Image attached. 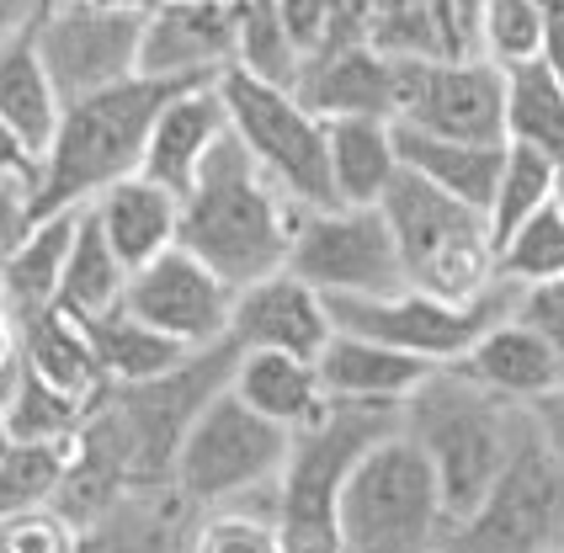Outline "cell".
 <instances>
[{
    "mask_svg": "<svg viewBox=\"0 0 564 553\" xmlns=\"http://www.w3.org/2000/svg\"><path fill=\"white\" fill-rule=\"evenodd\" d=\"M293 224H299L293 197L256 165V154L235 139V128H224V139L182 192L176 246L203 256L224 282L246 288L288 261Z\"/></svg>",
    "mask_w": 564,
    "mask_h": 553,
    "instance_id": "obj_1",
    "label": "cell"
},
{
    "mask_svg": "<svg viewBox=\"0 0 564 553\" xmlns=\"http://www.w3.org/2000/svg\"><path fill=\"white\" fill-rule=\"evenodd\" d=\"M219 80V75H128L118 86H101L91 96L64 101L59 133L37 165L32 192V218L91 203L107 182L139 171V154L150 139L155 112L187 86Z\"/></svg>",
    "mask_w": 564,
    "mask_h": 553,
    "instance_id": "obj_2",
    "label": "cell"
},
{
    "mask_svg": "<svg viewBox=\"0 0 564 553\" xmlns=\"http://www.w3.org/2000/svg\"><path fill=\"white\" fill-rule=\"evenodd\" d=\"M400 426L421 442V453L437 468L442 517H447V532H453L479 506V495L490 490V479L501 474L517 421H511L501 394L479 389L474 378L442 362L400 400Z\"/></svg>",
    "mask_w": 564,
    "mask_h": 553,
    "instance_id": "obj_3",
    "label": "cell"
},
{
    "mask_svg": "<svg viewBox=\"0 0 564 553\" xmlns=\"http://www.w3.org/2000/svg\"><path fill=\"white\" fill-rule=\"evenodd\" d=\"M400 426V404L389 400H325L310 426L288 436V458L278 474V543L299 553L341 549L336 500L351 463L383 431Z\"/></svg>",
    "mask_w": 564,
    "mask_h": 553,
    "instance_id": "obj_4",
    "label": "cell"
},
{
    "mask_svg": "<svg viewBox=\"0 0 564 553\" xmlns=\"http://www.w3.org/2000/svg\"><path fill=\"white\" fill-rule=\"evenodd\" d=\"M336 532H341V549L362 553H410L447 538L437 468L405 426L383 431L351 463L336 500Z\"/></svg>",
    "mask_w": 564,
    "mask_h": 553,
    "instance_id": "obj_5",
    "label": "cell"
},
{
    "mask_svg": "<svg viewBox=\"0 0 564 553\" xmlns=\"http://www.w3.org/2000/svg\"><path fill=\"white\" fill-rule=\"evenodd\" d=\"M378 208L394 229L405 288H426L437 299H474L496 276V246H490L485 208L442 192L405 165L383 186Z\"/></svg>",
    "mask_w": 564,
    "mask_h": 553,
    "instance_id": "obj_6",
    "label": "cell"
},
{
    "mask_svg": "<svg viewBox=\"0 0 564 553\" xmlns=\"http://www.w3.org/2000/svg\"><path fill=\"white\" fill-rule=\"evenodd\" d=\"M288 436L293 431L256 415L251 404L224 383L192 410L187 431L176 442V458H171V485L182 500H197V506L246 500L282 474Z\"/></svg>",
    "mask_w": 564,
    "mask_h": 553,
    "instance_id": "obj_7",
    "label": "cell"
},
{
    "mask_svg": "<svg viewBox=\"0 0 564 553\" xmlns=\"http://www.w3.org/2000/svg\"><path fill=\"white\" fill-rule=\"evenodd\" d=\"M517 293L522 288L490 276L474 299H437L426 288H394V293H325V308L336 330L400 346L410 357H426L442 368L496 319H506L517 308Z\"/></svg>",
    "mask_w": 564,
    "mask_h": 553,
    "instance_id": "obj_8",
    "label": "cell"
},
{
    "mask_svg": "<svg viewBox=\"0 0 564 553\" xmlns=\"http://www.w3.org/2000/svg\"><path fill=\"white\" fill-rule=\"evenodd\" d=\"M219 96L235 139L256 154V165L299 203V208H330L336 186L325 165V123L288 86L256 80L240 64L219 69Z\"/></svg>",
    "mask_w": 564,
    "mask_h": 553,
    "instance_id": "obj_9",
    "label": "cell"
},
{
    "mask_svg": "<svg viewBox=\"0 0 564 553\" xmlns=\"http://www.w3.org/2000/svg\"><path fill=\"white\" fill-rule=\"evenodd\" d=\"M293 276H304L314 293H394L405 288L400 246L378 203H330L304 208L288 240Z\"/></svg>",
    "mask_w": 564,
    "mask_h": 553,
    "instance_id": "obj_10",
    "label": "cell"
},
{
    "mask_svg": "<svg viewBox=\"0 0 564 553\" xmlns=\"http://www.w3.org/2000/svg\"><path fill=\"white\" fill-rule=\"evenodd\" d=\"M564 538V463L549 453V442L528 426H517L511 453L490 490L479 495L464 522L447 532V543L464 549H549Z\"/></svg>",
    "mask_w": 564,
    "mask_h": 553,
    "instance_id": "obj_11",
    "label": "cell"
},
{
    "mask_svg": "<svg viewBox=\"0 0 564 553\" xmlns=\"http://www.w3.org/2000/svg\"><path fill=\"white\" fill-rule=\"evenodd\" d=\"M394 123L506 144V75L490 59H394Z\"/></svg>",
    "mask_w": 564,
    "mask_h": 553,
    "instance_id": "obj_12",
    "label": "cell"
},
{
    "mask_svg": "<svg viewBox=\"0 0 564 553\" xmlns=\"http://www.w3.org/2000/svg\"><path fill=\"white\" fill-rule=\"evenodd\" d=\"M139 32H144V17L86 6V0H54L32 22L37 54L48 64L59 101H75V96H91L101 86L139 75Z\"/></svg>",
    "mask_w": 564,
    "mask_h": 553,
    "instance_id": "obj_13",
    "label": "cell"
},
{
    "mask_svg": "<svg viewBox=\"0 0 564 553\" xmlns=\"http://www.w3.org/2000/svg\"><path fill=\"white\" fill-rule=\"evenodd\" d=\"M118 304L139 314L144 325H155L160 336L182 340L192 351L214 346L229 336V314H235V282H224L203 256L187 246H165L144 267H133L123 282Z\"/></svg>",
    "mask_w": 564,
    "mask_h": 553,
    "instance_id": "obj_14",
    "label": "cell"
},
{
    "mask_svg": "<svg viewBox=\"0 0 564 553\" xmlns=\"http://www.w3.org/2000/svg\"><path fill=\"white\" fill-rule=\"evenodd\" d=\"M293 96L314 118H394V59L368 37H330L304 54Z\"/></svg>",
    "mask_w": 564,
    "mask_h": 553,
    "instance_id": "obj_15",
    "label": "cell"
},
{
    "mask_svg": "<svg viewBox=\"0 0 564 553\" xmlns=\"http://www.w3.org/2000/svg\"><path fill=\"white\" fill-rule=\"evenodd\" d=\"M235 59V0H160L144 11L139 75H219Z\"/></svg>",
    "mask_w": 564,
    "mask_h": 553,
    "instance_id": "obj_16",
    "label": "cell"
},
{
    "mask_svg": "<svg viewBox=\"0 0 564 553\" xmlns=\"http://www.w3.org/2000/svg\"><path fill=\"white\" fill-rule=\"evenodd\" d=\"M330 330L336 325H330L325 293H314L310 282L293 276L288 267L235 288L229 336L240 346H278V351H293V357H319Z\"/></svg>",
    "mask_w": 564,
    "mask_h": 553,
    "instance_id": "obj_17",
    "label": "cell"
},
{
    "mask_svg": "<svg viewBox=\"0 0 564 553\" xmlns=\"http://www.w3.org/2000/svg\"><path fill=\"white\" fill-rule=\"evenodd\" d=\"M224 128H229V112H224L219 80H203V86L176 91L155 112V123H150L139 171L182 197L192 186V176H197V165L208 160V150L224 139Z\"/></svg>",
    "mask_w": 564,
    "mask_h": 553,
    "instance_id": "obj_18",
    "label": "cell"
},
{
    "mask_svg": "<svg viewBox=\"0 0 564 553\" xmlns=\"http://www.w3.org/2000/svg\"><path fill=\"white\" fill-rule=\"evenodd\" d=\"M447 368L474 378L479 389H490V394H501V400H517V404H528V400H538V394H549L554 383H564L560 351L538 336L533 325H522L517 314L496 319V325L479 340H469Z\"/></svg>",
    "mask_w": 564,
    "mask_h": 553,
    "instance_id": "obj_19",
    "label": "cell"
},
{
    "mask_svg": "<svg viewBox=\"0 0 564 553\" xmlns=\"http://www.w3.org/2000/svg\"><path fill=\"white\" fill-rule=\"evenodd\" d=\"M362 37L389 59H464L474 48L469 0H373Z\"/></svg>",
    "mask_w": 564,
    "mask_h": 553,
    "instance_id": "obj_20",
    "label": "cell"
},
{
    "mask_svg": "<svg viewBox=\"0 0 564 553\" xmlns=\"http://www.w3.org/2000/svg\"><path fill=\"white\" fill-rule=\"evenodd\" d=\"M437 362L426 357H410L400 346H383V340L351 336V330H330L319 357H314V372L325 383L330 400H389L400 404L426 378Z\"/></svg>",
    "mask_w": 564,
    "mask_h": 553,
    "instance_id": "obj_21",
    "label": "cell"
},
{
    "mask_svg": "<svg viewBox=\"0 0 564 553\" xmlns=\"http://www.w3.org/2000/svg\"><path fill=\"white\" fill-rule=\"evenodd\" d=\"M96 218L107 246L118 250L128 272L144 267L150 256H160L165 246H176V218H182V197L165 192L160 182H150L144 171H128L118 182H107L91 197Z\"/></svg>",
    "mask_w": 564,
    "mask_h": 553,
    "instance_id": "obj_22",
    "label": "cell"
},
{
    "mask_svg": "<svg viewBox=\"0 0 564 553\" xmlns=\"http://www.w3.org/2000/svg\"><path fill=\"white\" fill-rule=\"evenodd\" d=\"M229 389L251 404L256 415H267L288 431L310 426L330 400L319 372H314V357H293L278 346H240L235 368H229Z\"/></svg>",
    "mask_w": 564,
    "mask_h": 553,
    "instance_id": "obj_23",
    "label": "cell"
},
{
    "mask_svg": "<svg viewBox=\"0 0 564 553\" xmlns=\"http://www.w3.org/2000/svg\"><path fill=\"white\" fill-rule=\"evenodd\" d=\"M394 154L400 165L426 176L432 186L464 197L474 208H490V192H496V176H501V154L506 144H479V139H447V133H426V128L394 123Z\"/></svg>",
    "mask_w": 564,
    "mask_h": 553,
    "instance_id": "obj_24",
    "label": "cell"
},
{
    "mask_svg": "<svg viewBox=\"0 0 564 553\" xmlns=\"http://www.w3.org/2000/svg\"><path fill=\"white\" fill-rule=\"evenodd\" d=\"M17 325H22V368L37 372L43 383H54V389H64V394H75L86 404L107 389L86 319H75L59 304H48L22 314Z\"/></svg>",
    "mask_w": 564,
    "mask_h": 553,
    "instance_id": "obj_25",
    "label": "cell"
},
{
    "mask_svg": "<svg viewBox=\"0 0 564 553\" xmlns=\"http://www.w3.org/2000/svg\"><path fill=\"white\" fill-rule=\"evenodd\" d=\"M319 123H325V165L336 203H378L400 171L389 118H319Z\"/></svg>",
    "mask_w": 564,
    "mask_h": 553,
    "instance_id": "obj_26",
    "label": "cell"
},
{
    "mask_svg": "<svg viewBox=\"0 0 564 553\" xmlns=\"http://www.w3.org/2000/svg\"><path fill=\"white\" fill-rule=\"evenodd\" d=\"M59 112L64 101L48 80V64L37 54V37L17 32L11 43H0V118L28 139V150L43 160L54 133H59Z\"/></svg>",
    "mask_w": 564,
    "mask_h": 553,
    "instance_id": "obj_27",
    "label": "cell"
},
{
    "mask_svg": "<svg viewBox=\"0 0 564 553\" xmlns=\"http://www.w3.org/2000/svg\"><path fill=\"white\" fill-rule=\"evenodd\" d=\"M123 282H128V267L118 261V250L107 246L96 208L80 203L75 235H69V250H64V272H59L54 304H59L64 314H75V319H96L101 308H112L123 299Z\"/></svg>",
    "mask_w": 564,
    "mask_h": 553,
    "instance_id": "obj_28",
    "label": "cell"
},
{
    "mask_svg": "<svg viewBox=\"0 0 564 553\" xmlns=\"http://www.w3.org/2000/svg\"><path fill=\"white\" fill-rule=\"evenodd\" d=\"M75 208H59V214L32 218V229L22 235V246L11 250V261L0 267V293H6V308L22 319L32 308H48L54 293H59V272H64V250H69V235H75Z\"/></svg>",
    "mask_w": 564,
    "mask_h": 553,
    "instance_id": "obj_29",
    "label": "cell"
},
{
    "mask_svg": "<svg viewBox=\"0 0 564 553\" xmlns=\"http://www.w3.org/2000/svg\"><path fill=\"white\" fill-rule=\"evenodd\" d=\"M96 346V362H101V378L107 383H144V378H160L176 362H187L192 346L160 336L155 325H144L139 314H128L123 304L101 308L96 319H86Z\"/></svg>",
    "mask_w": 564,
    "mask_h": 553,
    "instance_id": "obj_30",
    "label": "cell"
},
{
    "mask_svg": "<svg viewBox=\"0 0 564 553\" xmlns=\"http://www.w3.org/2000/svg\"><path fill=\"white\" fill-rule=\"evenodd\" d=\"M506 139L549 154L564 171V80L543 59L506 64Z\"/></svg>",
    "mask_w": 564,
    "mask_h": 553,
    "instance_id": "obj_31",
    "label": "cell"
},
{
    "mask_svg": "<svg viewBox=\"0 0 564 553\" xmlns=\"http://www.w3.org/2000/svg\"><path fill=\"white\" fill-rule=\"evenodd\" d=\"M69 453L75 436H11L0 447V522L48 506L69 474Z\"/></svg>",
    "mask_w": 564,
    "mask_h": 553,
    "instance_id": "obj_32",
    "label": "cell"
},
{
    "mask_svg": "<svg viewBox=\"0 0 564 553\" xmlns=\"http://www.w3.org/2000/svg\"><path fill=\"white\" fill-rule=\"evenodd\" d=\"M246 75L256 80H272V86H299V69H304V48L288 37L278 6L272 0H235V59Z\"/></svg>",
    "mask_w": 564,
    "mask_h": 553,
    "instance_id": "obj_33",
    "label": "cell"
},
{
    "mask_svg": "<svg viewBox=\"0 0 564 553\" xmlns=\"http://www.w3.org/2000/svg\"><path fill=\"white\" fill-rule=\"evenodd\" d=\"M554 186H560V165H554L549 154L506 139L501 176H496L490 208H485V218H490V246H496L501 235H511L528 214H538L543 203H554Z\"/></svg>",
    "mask_w": 564,
    "mask_h": 553,
    "instance_id": "obj_34",
    "label": "cell"
},
{
    "mask_svg": "<svg viewBox=\"0 0 564 553\" xmlns=\"http://www.w3.org/2000/svg\"><path fill=\"white\" fill-rule=\"evenodd\" d=\"M496 276L511 288H533L549 276H564V208L543 203L511 235L496 240Z\"/></svg>",
    "mask_w": 564,
    "mask_h": 553,
    "instance_id": "obj_35",
    "label": "cell"
},
{
    "mask_svg": "<svg viewBox=\"0 0 564 553\" xmlns=\"http://www.w3.org/2000/svg\"><path fill=\"white\" fill-rule=\"evenodd\" d=\"M0 415H6V436H75V426L86 421V400H75V394H64L22 368Z\"/></svg>",
    "mask_w": 564,
    "mask_h": 553,
    "instance_id": "obj_36",
    "label": "cell"
},
{
    "mask_svg": "<svg viewBox=\"0 0 564 553\" xmlns=\"http://www.w3.org/2000/svg\"><path fill=\"white\" fill-rule=\"evenodd\" d=\"M543 11L533 0H479L474 6V37L490 48V64H522L538 59L543 48Z\"/></svg>",
    "mask_w": 564,
    "mask_h": 553,
    "instance_id": "obj_37",
    "label": "cell"
},
{
    "mask_svg": "<svg viewBox=\"0 0 564 553\" xmlns=\"http://www.w3.org/2000/svg\"><path fill=\"white\" fill-rule=\"evenodd\" d=\"M197 549H282L278 522L261 511H240L229 500V511H214L208 522L197 527Z\"/></svg>",
    "mask_w": 564,
    "mask_h": 553,
    "instance_id": "obj_38",
    "label": "cell"
},
{
    "mask_svg": "<svg viewBox=\"0 0 564 553\" xmlns=\"http://www.w3.org/2000/svg\"><path fill=\"white\" fill-rule=\"evenodd\" d=\"M522 325H533L538 336L560 351L564 362V276H549V282H533L517 293V308H511Z\"/></svg>",
    "mask_w": 564,
    "mask_h": 553,
    "instance_id": "obj_39",
    "label": "cell"
},
{
    "mask_svg": "<svg viewBox=\"0 0 564 553\" xmlns=\"http://www.w3.org/2000/svg\"><path fill=\"white\" fill-rule=\"evenodd\" d=\"M272 6H278L288 37H293L304 54H314V48L330 37V0H272Z\"/></svg>",
    "mask_w": 564,
    "mask_h": 553,
    "instance_id": "obj_40",
    "label": "cell"
},
{
    "mask_svg": "<svg viewBox=\"0 0 564 553\" xmlns=\"http://www.w3.org/2000/svg\"><path fill=\"white\" fill-rule=\"evenodd\" d=\"M32 229V192L28 182L0 176V267L11 261V250L22 246V235Z\"/></svg>",
    "mask_w": 564,
    "mask_h": 553,
    "instance_id": "obj_41",
    "label": "cell"
},
{
    "mask_svg": "<svg viewBox=\"0 0 564 553\" xmlns=\"http://www.w3.org/2000/svg\"><path fill=\"white\" fill-rule=\"evenodd\" d=\"M528 421H533V431L549 442V453L564 463V383H554L549 394L528 400Z\"/></svg>",
    "mask_w": 564,
    "mask_h": 553,
    "instance_id": "obj_42",
    "label": "cell"
},
{
    "mask_svg": "<svg viewBox=\"0 0 564 553\" xmlns=\"http://www.w3.org/2000/svg\"><path fill=\"white\" fill-rule=\"evenodd\" d=\"M37 165H43V160L28 150V139H22L17 128L0 118V176H11V182H28L32 186V182H37Z\"/></svg>",
    "mask_w": 564,
    "mask_h": 553,
    "instance_id": "obj_43",
    "label": "cell"
},
{
    "mask_svg": "<svg viewBox=\"0 0 564 553\" xmlns=\"http://www.w3.org/2000/svg\"><path fill=\"white\" fill-rule=\"evenodd\" d=\"M368 6H373V0H330V37H362ZM330 37H325V43H330Z\"/></svg>",
    "mask_w": 564,
    "mask_h": 553,
    "instance_id": "obj_44",
    "label": "cell"
},
{
    "mask_svg": "<svg viewBox=\"0 0 564 553\" xmlns=\"http://www.w3.org/2000/svg\"><path fill=\"white\" fill-rule=\"evenodd\" d=\"M37 17H43L37 0H0V43H11L17 32H28Z\"/></svg>",
    "mask_w": 564,
    "mask_h": 553,
    "instance_id": "obj_45",
    "label": "cell"
},
{
    "mask_svg": "<svg viewBox=\"0 0 564 553\" xmlns=\"http://www.w3.org/2000/svg\"><path fill=\"white\" fill-rule=\"evenodd\" d=\"M86 6H107V11H133V17H144V11H155L160 0H86Z\"/></svg>",
    "mask_w": 564,
    "mask_h": 553,
    "instance_id": "obj_46",
    "label": "cell"
},
{
    "mask_svg": "<svg viewBox=\"0 0 564 553\" xmlns=\"http://www.w3.org/2000/svg\"><path fill=\"white\" fill-rule=\"evenodd\" d=\"M538 11H543V17H564V0H533Z\"/></svg>",
    "mask_w": 564,
    "mask_h": 553,
    "instance_id": "obj_47",
    "label": "cell"
},
{
    "mask_svg": "<svg viewBox=\"0 0 564 553\" xmlns=\"http://www.w3.org/2000/svg\"><path fill=\"white\" fill-rule=\"evenodd\" d=\"M554 203H560V208H564V171H560V186H554Z\"/></svg>",
    "mask_w": 564,
    "mask_h": 553,
    "instance_id": "obj_48",
    "label": "cell"
},
{
    "mask_svg": "<svg viewBox=\"0 0 564 553\" xmlns=\"http://www.w3.org/2000/svg\"><path fill=\"white\" fill-rule=\"evenodd\" d=\"M6 442H11V436H6V415H0V447H6Z\"/></svg>",
    "mask_w": 564,
    "mask_h": 553,
    "instance_id": "obj_49",
    "label": "cell"
},
{
    "mask_svg": "<svg viewBox=\"0 0 564 553\" xmlns=\"http://www.w3.org/2000/svg\"><path fill=\"white\" fill-rule=\"evenodd\" d=\"M37 6H43V11H48V6H54V0H37Z\"/></svg>",
    "mask_w": 564,
    "mask_h": 553,
    "instance_id": "obj_50",
    "label": "cell"
}]
</instances>
